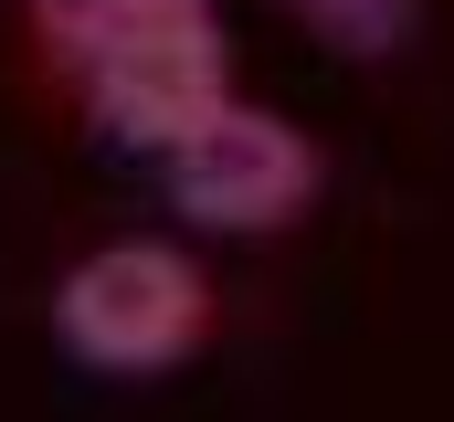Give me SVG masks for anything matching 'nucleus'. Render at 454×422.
<instances>
[{
    "label": "nucleus",
    "mask_w": 454,
    "mask_h": 422,
    "mask_svg": "<svg viewBox=\"0 0 454 422\" xmlns=\"http://www.w3.org/2000/svg\"><path fill=\"white\" fill-rule=\"evenodd\" d=\"M74 64H85V106H96V137H106V148H148V159H169L180 137H201V127L232 106L223 32H212L201 11L116 21L106 43H85Z\"/></svg>",
    "instance_id": "1"
},
{
    "label": "nucleus",
    "mask_w": 454,
    "mask_h": 422,
    "mask_svg": "<svg viewBox=\"0 0 454 422\" xmlns=\"http://www.w3.org/2000/svg\"><path fill=\"white\" fill-rule=\"evenodd\" d=\"M53 327L85 370H169L201 348L212 327V285L180 243H106L64 275L53 296Z\"/></svg>",
    "instance_id": "2"
},
{
    "label": "nucleus",
    "mask_w": 454,
    "mask_h": 422,
    "mask_svg": "<svg viewBox=\"0 0 454 422\" xmlns=\"http://www.w3.org/2000/svg\"><path fill=\"white\" fill-rule=\"evenodd\" d=\"M317 180H328L317 148L264 106H223L201 137L169 148V201L201 232H275V222H296L317 201Z\"/></svg>",
    "instance_id": "3"
},
{
    "label": "nucleus",
    "mask_w": 454,
    "mask_h": 422,
    "mask_svg": "<svg viewBox=\"0 0 454 422\" xmlns=\"http://www.w3.org/2000/svg\"><path fill=\"white\" fill-rule=\"evenodd\" d=\"M328 53H348V64H380V53H402L412 43V21H423V0H286Z\"/></svg>",
    "instance_id": "4"
},
{
    "label": "nucleus",
    "mask_w": 454,
    "mask_h": 422,
    "mask_svg": "<svg viewBox=\"0 0 454 422\" xmlns=\"http://www.w3.org/2000/svg\"><path fill=\"white\" fill-rule=\"evenodd\" d=\"M32 11H43V32H53L64 53H85V43L106 32V0H32Z\"/></svg>",
    "instance_id": "5"
},
{
    "label": "nucleus",
    "mask_w": 454,
    "mask_h": 422,
    "mask_svg": "<svg viewBox=\"0 0 454 422\" xmlns=\"http://www.w3.org/2000/svg\"><path fill=\"white\" fill-rule=\"evenodd\" d=\"M169 11H201V0H106V32L116 21H169ZM106 32H96V43H106Z\"/></svg>",
    "instance_id": "6"
}]
</instances>
